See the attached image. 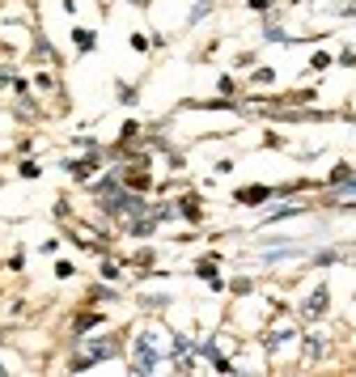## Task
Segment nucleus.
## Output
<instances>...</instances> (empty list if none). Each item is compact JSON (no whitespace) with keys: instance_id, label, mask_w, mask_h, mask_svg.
I'll list each match as a JSON object with an SVG mask.
<instances>
[{"instance_id":"obj_2","label":"nucleus","mask_w":356,"mask_h":377,"mask_svg":"<svg viewBox=\"0 0 356 377\" xmlns=\"http://www.w3.org/2000/svg\"><path fill=\"white\" fill-rule=\"evenodd\" d=\"M157 356H162V348H157V335H140V339H136L132 369H136V373H153V369H157Z\"/></svg>"},{"instance_id":"obj_6","label":"nucleus","mask_w":356,"mask_h":377,"mask_svg":"<svg viewBox=\"0 0 356 377\" xmlns=\"http://www.w3.org/2000/svg\"><path fill=\"white\" fill-rule=\"evenodd\" d=\"M199 352H203V356H208V360H212V364H217V373H233V364H229V360H225V356H221V352H217V344H203V348H199Z\"/></svg>"},{"instance_id":"obj_13","label":"nucleus","mask_w":356,"mask_h":377,"mask_svg":"<svg viewBox=\"0 0 356 377\" xmlns=\"http://www.w3.org/2000/svg\"><path fill=\"white\" fill-rule=\"evenodd\" d=\"M208 9H212V0H203V5H195V9H191V22H199V17L208 13Z\"/></svg>"},{"instance_id":"obj_11","label":"nucleus","mask_w":356,"mask_h":377,"mask_svg":"<svg viewBox=\"0 0 356 377\" xmlns=\"http://www.w3.org/2000/svg\"><path fill=\"white\" fill-rule=\"evenodd\" d=\"M72 34H77V47H81V51L93 47V34H89V30H72Z\"/></svg>"},{"instance_id":"obj_4","label":"nucleus","mask_w":356,"mask_h":377,"mask_svg":"<svg viewBox=\"0 0 356 377\" xmlns=\"http://www.w3.org/2000/svg\"><path fill=\"white\" fill-rule=\"evenodd\" d=\"M327 301H331V293H327V288H314L310 297H305V305H301V318H310V322L323 318V314H327Z\"/></svg>"},{"instance_id":"obj_5","label":"nucleus","mask_w":356,"mask_h":377,"mask_svg":"<svg viewBox=\"0 0 356 377\" xmlns=\"http://www.w3.org/2000/svg\"><path fill=\"white\" fill-rule=\"evenodd\" d=\"M268 195H272L268 187H242V191H238V203H263Z\"/></svg>"},{"instance_id":"obj_9","label":"nucleus","mask_w":356,"mask_h":377,"mask_svg":"<svg viewBox=\"0 0 356 377\" xmlns=\"http://www.w3.org/2000/svg\"><path fill=\"white\" fill-rule=\"evenodd\" d=\"M288 339H297V335H293V331H272V335L263 339V348H268V352H276V348H284Z\"/></svg>"},{"instance_id":"obj_3","label":"nucleus","mask_w":356,"mask_h":377,"mask_svg":"<svg viewBox=\"0 0 356 377\" xmlns=\"http://www.w3.org/2000/svg\"><path fill=\"white\" fill-rule=\"evenodd\" d=\"M111 356H119V344H115V339L85 344V348H81V356H72V369H85V364H93V360H111Z\"/></svg>"},{"instance_id":"obj_15","label":"nucleus","mask_w":356,"mask_h":377,"mask_svg":"<svg viewBox=\"0 0 356 377\" xmlns=\"http://www.w3.org/2000/svg\"><path fill=\"white\" fill-rule=\"evenodd\" d=\"M9 81H17V77H13L9 68H0V85H9Z\"/></svg>"},{"instance_id":"obj_7","label":"nucleus","mask_w":356,"mask_h":377,"mask_svg":"<svg viewBox=\"0 0 356 377\" xmlns=\"http://www.w3.org/2000/svg\"><path fill=\"white\" fill-rule=\"evenodd\" d=\"M68 170H72V178H89V174L98 170V157H85V161H72V166H68Z\"/></svg>"},{"instance_id":"obj_8","label":"nucleus","mask_w":356,"mask_h":377,"mask_svg":"<svg viewBox=\"0 0 356 377\" xmlns=\"http://www.w3.org/2000/svg\"><path fill=\"white\" fill-rule=\"evenodd\" d=\"M323 352H327L323 335H310V339H305V360H323Z\"/></svg>"},{"instance_id":"obj_10","label":"nucleus","mask_w":356,"mask_h":377,"mask_svg":"<svg viewBox=\"0 0 356 377\" xmlns=\"http://www.w3.org/2000/svg\"><path fill=\"white\" fill-rule=\"evenodd\" d=\"M178 212H183V217H187V221H199V199H195V195H187Z\"/></svg>"},{"instance_id":"obj_12","label":"nucleus","mask_w":356,"mask_h":377,"mask_svg":"<svg viewBox=\"0 0 356 377\" xmlns=\"http://www.w3.org/2000/svg\"><path fill=\"white\" fill-rule=\"evenodd\" d=\"M140 305H144V309H162V305H170V301H166V297H144Z\"/></svg>"},{"instance_id":"obj_14","label":"nucleus","mask_w":356,"mask_h":377,"mask_svg":"<svg viewBox=\"0 0 356 377\" xmlns=\"http://www.w3.org/2000/svg\"><path fill=\"white\" fill-rule=\"evenodd\" d=\"M272 77H276V72H272V68H254V81H259V85H268V81H272Z\"/></svg>"},{"instance_id":"obj_1","label":"nucleus","mask_w":356,"mask_h":377,"mask_svg":"<svg viewBox=\"0 0 356 377\" xmlns=\"http://www.w3.org/2000/svg\"><path fill=\"white\" fill-rule=\"evenodd\" d=\"M98 203H102V212H111V217H119V221H132V217H144L148 212V203L136 191H123L119 178H102L98 183Z\"/></svg>"}]
</instances>
